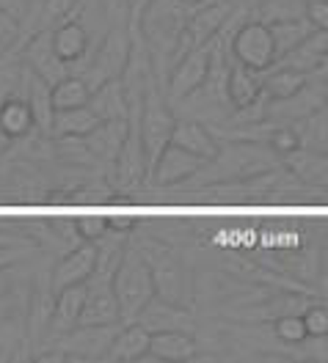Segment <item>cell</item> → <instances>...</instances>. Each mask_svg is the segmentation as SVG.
Segmentation results:
<instances>
[{
    "label": "cell",
    "instance_id": "obj_18",
    "mask_svg": "<svg viewBox=\"0 0 328 363\" xmlns=\"http://www.w3.org/2000/svg\"><path fill=\"white\" fill-rule=\"evenodd\" d=\"M149 333H158V330H190L193 328V319L187 314L180 303H171V300H163V297H152L143 311L138 314V319Z\"/></svg>",
    "mask_w": 328,
    "mask_h": 363
},
{
    "label": "cell",
    "instance_id": "obj_34",
    "mask_svg": "<svg viewBox=\"0 0 328 363\" xmlns=\"http://www.w3.org/2000/svg\"><path fill=\"white\" fill-rule=\"evenodd\" d=\"M75 228H77V237L86 240V242H97L99 237L108 234V218L105 215H80L75 218Z\"/></svg>",
    "mask_w": 328,
    "mask_h": 363
},
{
    "label": "cell",
    "instance_id": "obj_32",
    "mask_svg": "<svg viewBox=\"0 0 328 363\" xmlns=\"http://www.w3.org/2000/svg\"><path fill=\"white\" fill-rule=\"evenodd\" d=\"M270 330H273L276 341L290 344V347H298V344L306 339V328H304L301 314H284V317H276Z\"/></svg>",
    "mask_w": 328,
    "mask_h": 363
},
{
    "label": "cell",
    "instance_id": "obj_35",
    "mask_svg": "<svg viewBox=\"0 0 328 363\" xmlns=\"http://www.w3.org/2000/svg\"><path fill=\"white\" fill-rule=\"evenodd\" d=\"M20 20L11 14V11H6V9H0V55H6L11 47L20 42Z\"/></svg>",
    "mask_w": 328,
    "mask_h": 363
},
{
    "label": "cell",
    "instance_id": "obj_21",
    "mask_svg": "<svg viewBox=\"0 0 328 363\" xmlns=\"http://www.w3.org/2000/svg\"><path fill=\"white\" fill-rule=\"evenodd\" d=\"M281 165L290 168V174L304 184L312 187H328V155L309 149V146H298L295 152H290L281 160Z\"/></svg>",
    "mask_w": 328,
    "mask_h": 363
},
{
    "label": "cell",
    "instance_id": "obj_17",
    "mask_svg": "<svg viewBox=\"0 0 328 363\" xmlns=\"http://www.w3.org/2000/svg\"><path fill=\"white\" fill-rule=\"evenodd\" d=\"M127 135H130V118H124V121H99L92 133L83 138V143L92 152L94 162L114 165V160L119 157Z\"/></svg>",
    "mask_w": 328,
    "mask_h": 363
},
{
    "label": "cell",
    "instance_id": "obj_6",
    "mask_svg": "<svg viewBox=\"0 0 328 363\" xmlns=\"http://www.w3.org/2000/svg\"><path fill=\"white\" fill-rule=\"evenodd\" d=\"M210 64L212 42L187 50L168 72V99L171 102H185L193 94H199V89L204 86V80L210 74Z\"/></svg>",
    "mask_w": 328,
    "mask_h": 363
},
{
    "label": "cell",
    "instance_id": "obj_28",
    "mask_svg": "<svg viewBox=\"0 0 328 363\" xmlns=\"http://www.w3.org/2000/svg\"><path fill=\"white\" fill-rule=\"evenodd\" d=\"M53 303H55V289H53L50 281L42 284V286L33 292L31 303H28V330H31V336H33L36 341L45 339L47 333H50Z\"/></svg>",
    "mask_w": 328,
    "mask_h": 363
},
{
    "label": "cell",
    "instance_id": "obj_16",
    "mask_svg": "<svg viewBox=\"0 0 328 363\" xmlns=\"http://www.w3.org/2000/svg\"><path fill=\"white\" fill-rule=\"evenodd\" d=\"M262 83H265V72L251 69L240 61L229 58V72H226V96L232 111H243L248 105H254L262 96Z\"/></svg>",
    "mask_w": 328,
    "mask_h": 363
},
{
    "label": "cell",
    "instance_id": "obj_14",
    "mask_svg": "<svg viewBox=\"0 0 328 363\" xmlns=\"http://www.w3.org/2000/svg\"><path fill=\"white\" fill-rule=\"evenodd\" d=\"M50 45L64 64H70V69H75L77 64H86L89 50H92V39H89V30L83 28V23L64 20V23L50 28Z\"/></svg>",
    "mask_w": 328,
    "mask_h": 363
},
{
    "label": "cell",
    "instance_id": "obj_10",
    "mask_svg": "<svg viewBox=\"0 0 328 363\" xmlns=\"http://www.w3.org/2000/svg\"><path fill=\"white\" fill-rule=\"evenodd\" d=\"M141 108H130V135L124 140L119 157L114 160V184L119 187H136L146 179V155L138 133Z\"/></svg>",
    "mask_w": 328,
    "mask_h": 363
},
{
    "label": "cell",
    "instance_id": "obj_11",
    "mask_svg": "<svg viewBox=\"0 0 328 363\" xmlns=\"http://www.w3.org/2000/svg\"><path fill=\"white\" fill-rule=\"evenodd\" d=\"M23 64L36 77H42L47 86H55L61 77H67L72 74L70 64H64L58 55H55V50L50 45V30H39V33H33L31 39H28V45L23 50Z\"/></svg>",
    "mask_w": 328,
    "mask_h": 363
},
{
    "label": "cell",
    "instance_id": "obj_23",
    "mask_svg": "<svg viewBox=\"0 0 328 363\" xmlns=\"http://www.w3.org/2000/svg\"><path fill=\"white\" fill-rule=\"evenodd\" d=\"M199 352V341L190 330H158L149 339V358L155 361H190Z\"/></svg>",
    "mask_w": 328,
    "mask_h": 363
},
{
    "label": "cell",
    "instance_id": "obj_42",
    "mask_svg": "<svg viewBox=\"0 0 328 363\" xmlns=\"http://www.w3.org/2000/svg\"><path fill=\"white\" fill-rule=\"evenodd\" d=\"M31 3H33V6H42V3H45V0H31Z\"/></svg>",
    "mask_w": 328,
    "mask_h": 363
},
{
    "label": "cell",
    "instance_id": "obj_41",
    "mask_svg": "<svg viewBox=\"0 0 328 363\" xmlns=\"http://www.w3.org/2000/svg\"><path fill=\"white\" fill-rule=\"evenodd\" d=\"M182 3H190V6H196V3H202V0H182Z\"/></svg>",
    "mask_w": 328,
    "mask_h": 363
},
{
    "label": "cell",
    "instance_id": "obj_9",
    "mask_svg": "<svg viewBox=\"0 0 328 363\" xmlns=\"http://www.w3.org/2000/svg\"><path fill=\"white\" fill-rule=\"evenodd\" d=\"M234 11V0H202L190 9V17H187V25L182 30V45L187 50L199 45H207L212 42L221 28L226 25V20L232 17Z\"/></svg>",
    "mask_w": 328,
    "mask_h": 363
},
{
    "label": "cell",
    "instance_id": "obj_7",
    "mask_svg": "<svg viewBox=\"0 0 328 363\" xmlns=\"http://www.w3.org/2000/svg\"><path fill=\"white\" fill-rule=\"evenodd\" d=\"M119 325H77L70 333L53 339V344H58L70 358L77 361H105L111 344L116 339Z\"/></svg>",
    "mask_w": 328,
    "mask_h": 363
},
{
    "label": "cell",
    "instance_id": "obj_25",
    "mask_svg": "<svg viewBox=\"0 0 328 363\" xmlns=\"http://www.w3.org/2000/svg\"><path fill=\"white\" fill-rule=\"evenodd\" d=\"M0 133L9 138V140H23L31 133H36L33 113H31L28 102H25L20 94L0 99Z\"/></svg>",
    "mask_w": 328,
    "mask_h": 363
},
{
    "label": "cell",
    "instance_id": "obj_5",
    "mask_svg": "<svg viewBox=\"0 0 328 363\" xmlns=\"http://www.w3.org/2000/svg\"><path fill=\"white\" fill-rule=\"evenodd\" d=\"M229 58L251 69H259V72L273 67L276 45H273L270 25L265 20H248V23L237 25L229 39Z\"/></svg>",
    "mask_w": 328,
    "mask_h": 363
},
{
    "label": "cell",
    "instance_id": "obj_30",
    "mask_svg": "<svg viewBox=\"0 0 328 363\" xmlns=\"http://www.w3.org/2000/svg\"><path fill=\"white\" fill-rule=\"evenodd\" d=\"M89 96H92V86L80 74H67L55 86H50V99H53L55 111H70V108L89 105Z\"/></svg>",
    "mask_w": 328,
    "mask_h": 363
},
{
    "label": "cell",
    "instance_id": "obj_43",
    "mask_svg": "<svg viewBox=\"0 0 328 363\" xmlns=\"http://www.w3.org/2000/svg\"><path fill=\"white\" fill-rule=\"evenodd\" d=\"M326 108H328V86H326Z\"/></svg>",
    "mask_w": 328,
    "mask_h": 363
},
{
    "label": "cell",
    "instance_id": "obj_37",
    "mask_svg": "<svg viewBox=\"0 0 328 363\" xmlns=\"http://www.w3.org/2000/svg\"><path fill=\"white\" fill-rule=\"evenodd\" d=\"M306 17H309V23L315 25L317 30H326L328 33V0H309Z\"/></svg>",
    "mask_w": 328,
    "mask_h": 363
},
{
    "label": "cell",
    "instance_id": "obj_13",
    "mask_svg": "<svg viewBox=\"0 0 328 363\" xmlns=\"http://www.w3.org/2000/svg\"><path fill=\"white\" fill-rule=\"evenodd\" d=\"M97 270V242H80L75 245L70 253H64V259L55 264V270L50 275L53 289H64V286H75V284H86Z\"/></svg>",
    "mask_w": 328,
    "mask_h": 363
},
{
    "label": "cell",
    "instance_id": "obj_26",
    "mask_svg": "<svg viewBox=\"0 0 328 363\" xmlns=\"http://www.w3.org/2000/svg\"><path fill=\"white\" fill-rule=\"evenodd\" d=\"M99 118L89 105L70 108V111H55L53 116V138H86Z\"/></svg>",
    "mask_w": 328,
    "mask_h": 363
},
{
    "label": "cell",
    "instance_id": "obj_2",
    "mask_svg": "<svg viewBox=\"0 0 328 363\" xmlns=\"http://www.w3.org/2000/svg\"><path fill=\"white\" fill-rule=\"evenodd\" d=\"M174 124H177V116L171 113L165 96H160V91L155 89V83H152L143 94L138 113V133L141 143H143V155H146V177H149L152 165L158 162L160 152L171 143Z\"/></svg>",
    "mask_w": 328,
    "mask_h": 363
},
{
    "label": "cell",
    "instance_id": "obj_20",
    "mask_svg": "<svg viewBox=\"0 0 328 363\" xmlns=\"http://www.w3.org/2000/svg\"><path fill=\"white\" fill-rule=\"evenodd\" d=\"M171 143L190 152V155H196V157H202L204 162L215 157L218 149H221V143H218V138H215V133H212L210 127L202 124V121H193V118H185V121H177L174 124Z\"/></svg>",
    "mask_w": 328,
    "mask_h": 363
},
{
    "label": "cell",
    "instance_id": "obj_19",
    "mask_svg": "<svg viewBox=\"0 0 328 363\" xmlns=\"http://www.w3.org/2000/svg\"><path fill=\"white\" fill-rule=\"evenodd\" d=\"M83 303H86V284H75V286H64L55 292V303H53V319H50V333L53 339L70 333L72 328L80 325V314H83Z\"/></svg>",
    "mask_w": 328,
    "mask_h": 363
},
{
    "label": "cell",
    "instance_id": "obj_36",
    "mask_svg": "<svg viewBox=\"0 0 328 363\" xmlns=\"http://www.w3.org/2000/svg\"><path fill=\"white\" fill-rule=\"evenodd\" d=\"M80 0H45L39 9H42V17L47 25H58L64 20H72V11L77 9Z\"/></svg>",
    "mask_w": 328,
    "mask_h": 363
},
{
    "label": "cell",
    "instance_id": "obj_31",
    "mask_svg": "<svg viewBox=\"0 0 328 363\" xmlns=\"http://www.w3.org/2000/svg\"><path fill=\"white\" fill-rule=\"evenodd\" d=\"M215 245L232 250H251L259 245L257 226H226L215 234Z\"/></svg>",
    "mask_w": 328,
    "mask_h": 363
},
{
    "label": "cell",
    "instance_id": "obj_29",
    "mask_svg": "<svg viewBox=\"0 0 328 363\" xmlns=\"http://www.w3.org/2000/svg\"><path fill=\"white\" fill-rule=\"evenodd\" d=\"M270 25V33H273V45H276V61L281 55H287L295 45H301L306 36L315 30V25L309 23V17H287V20H273Z\"/></svg>",
    "mask_w": 328,
    "mask_h": 363
},
{
    "label": "cell",
    "instance_id": "obj_4",
    "mask_svg": "<svg viewBox=\"0 0 328 363\" xmlns=\"http://www.w3.org/2000/svg\"><path fill=\"white\" fill-rule=\"evenodd\" d=\"M136 245L141 248L143 259L149 262V270L155 278V295L182 306V300L187 297V286L185 270H182V262L177 259V253L168 245H160L158 240H143Z\"/></svg>",
    "mask_w": 328,
    "mask_h": 363
},
{
    "label": "cell",
    "instance_id": "obj_27",
    "mask_svg": "<svg viewBox=\"0 0 328 363\" xmlns=\"http://www.w3.org/2000/svg\"><path fill=\"white\" fill-rule=\"evenodd\" d=\"M309 83V74L304 72H295L290 67H281L273 64L270 69H265V83H262V94L273 102V99H287L293 96L295 91H301Z\"/></svg>",
    "mask_w": 328,
    "mask_h": 363
},
{
    "label": "cell",
    "instance_id": "obj_1",
    "mask_svg": "<svg viewBox=\"0 0 328 363\" xmlns=\"http://www.w3.org/2000/svg\"><path fill=\"white\" fill-rule=\"evenodd\" d=\"M114 292H116L121 325L136 322L143 311V306L155 297V278L149 270V262L143 259L138 245L130 240H127V248H124L116 270H114Z\"/></svg>",
    "mask_w": 328,
    "mask_h": 363
},
{
    "label": "cell",
    "instance_id": "obj_40",
    "mask_svg": "<svg viewBox=\"0 0 328 363\" xmlns=\"http://www.w3.org/2000/svg\"><path fill=\"white\" fill-rule=\"evenodd\" d=\"M320 74H323V77H326V80H323V83H326V86H328V67L323 69V72H320Z\"/></svg>",
    "mask_w": 328,
    "mask_h": 363
},
{
    "label": "cell",
    "instance_id": "obj_24",
    "mask_svg": "<svg viewBox=\"0 0 328 363\" xmlns=\"http://www.w3.org/2000/svg\"><path fill=\"white\" fill-rule=\"evenodd\" d=\"M149 339L152 333L141 322H124L119 325L116 339L111 344L105 361H143L149 358Z\"/></svg>",
    "mask_w": 328,
    "mask_h": 363
},
{
    "label": "cell",
    "instance_id": "obj_3",
    "mask_svg": "<svg viewBox=\"0 0 328 363\" xmlns=\"http://www.w3.org/2000/svg\"><path fill=\"white\" fill-rule=\"evenodd\" d=\"M130 52H133V33L124 30V28H114L105 36V42L99 45V50L92 55V61L83 64L80 77L92 86V91L102 83H108V80H116L124 74Z\"/></svg>",
    "mask_w": 328,
    "mask_h": 363
},
{
    "label": "cell",
    "instance_id": "obj_8",
    "mask_svg": "<svg viewBox=\"0 0 328 363\" xmlns=\"http://www.w3.org/2000/svg\"><path fill=\"white\" fill-rule=\"evenodd\" d=\"M80 325H121L116 292H114V270H97L86 281V303Z\"/></svg>",
    "mask_w": 328,
    "mask_h": 363
},
{
    "label": "cell",
    "instance_id": "obj_39",
    "mask_svg": "<svg viewBox=\"0 0 328 363\" xmlns=\"http://www.w3.org/2000/svg\"><path fill=\"white\" fill-rule=\"evenodd\" d=\"M149 3H152V0H127V9H130V28H133V30H138L141 17H143V11H146Z\"/></svg>",
    "mask_w": 328,
    "mask_h": 363
},
{
    "label": "cell",
    "instance_id": "obj_15",
    "mask_svg": "<svg viewBox=\"0 0 328 363\" xmlns=\"http://www.w3.org/2000/svg\"><path fill=\"white\" fill-rule=\"evenodd\" d=\"M276 64L290 67L304 74H317L328 67V33L326 30H312L301 45H295L287 55H281Z\"/></svg>",
    "mask_w": 328,
    "mask_h": 363
},
{
    "label": "cell",
    "instance_id": "obj_12",
    "mask_svg": "<svg viewBox=\"0 0 328 363\" xmlns=\"http://www.w3.org/2000/svg\"><path fill=\"white\" fill-rule=\"evenodd\" d=\"M202 165H204L202 157H196V155H190L185 149L168 143L163 152H160L158 162L152 165V171H149L146 179L152 182V184H163V187H168V184H182V182L193 179Z\"/></svg>",
    "mask_w": 328,
    "mask_h": 363
},
{
    "label": "cell",
    "instance_id": "obj_38",
    "mask_svg": "<svg viewBox=\"0 0 328 363\" xmlns=\"http://www.w3.org/2000/svg\"><path fill=\"white\" fill-rule=\"evenodd\" d=\"M315 275H317V292L328 300V250H323L317 256V270H315Z\"/></svg>",
    "mask_w": 328,
    "mask_h": 363
},
{
    "label": "cell",
    "instance_id": "obj_33",
    "mask_svg": "<svg viewBox=\"0 0 328 363\" xmlns=\"http://www.w3.org/2000/svg\"><path fill=\"white\" fill-rule=\"evenodd\" d=\"M301 319H304L306 336H326L328 333V306L326 303H309L304 311H301Z\"/></svg>",
    "mask_w": 328,
    "mask_h": 363
},
{
    "label": "cell",
    "instance_id": "obj_22",
    "mask_svg": "<svg viewBox=\"0 0 328 363\" xmlns=\"http://www.w3.org/2000/svg\"><path fill=\"white\" fill-rule=\"evenodd\" d=\"M89 108H92L99 121H124L130 118V99L121 77L108 80L102 86H97L89 96Z\"/></svg>",
    "mask_w": 328,
    "mask_h": 363
}]
</instances>
